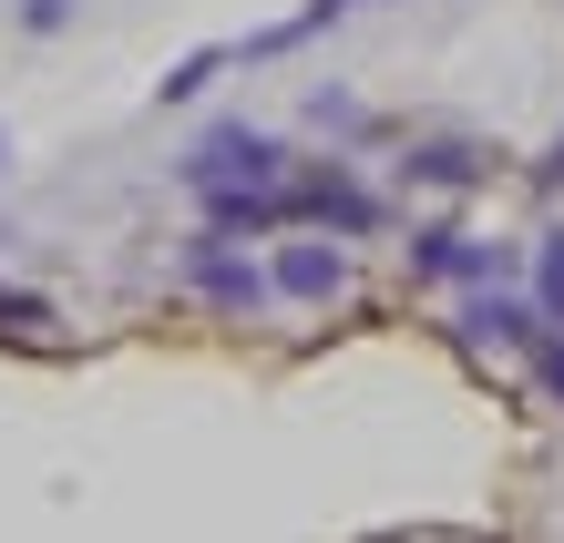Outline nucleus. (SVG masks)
I'll list each match as a JSON object with an SVG mask.
<instances>
[{"label": "nucleus", "mask_w": 564, "mask_h": 543, "mask_svg": "<svg viewBox=\"0 0 564 543\" xmlns=\"http://www.w3.org/2000/svg\"><path fill=\"white\" fill-rule=\"evenodd\" d=\"M0 164H11V133H0Z\"/></svg>", "instance_id": "15"}, {"label": "nucleus", "mask_w": 564, "mask_h": 543, "mask_svg": "<svg viewBox=\"0 0 564 543\" xmlns=\"http://www.w3.org/2000/svg\"><path fill=\"white\" fill-rule=\"evenodd\" d=\"M462 338H473V349H534L544 318L523 308V297H473V308H462Z\"/></svg>", "instance_id": "6"}, {"label": "nucleus", "mask_w": 564, "mask_h": 543, "mask_svg": "<svg viewBox=\"0 0 564 543\" xmlns=\"http://www.w3.org/2000/svg\"><path fill=\"white\" fill-rule=\"evenodd\" d=\"M473 175H482L473 144H421V154H411V185H442V195H452V185H473Z\"/></svg>", "instance_id": "7"}, {"label": "nucleus", "mask_w": 564, "mask_h": 543, "mask_svg": "<svg viewBox=\"0 0 564 543\" xmlns=\"http://www.w3.org/2000/svg\"><path fill=\"white\" fill-rule=\"evenodd\" d=\"M288 216H318L339 236H370L380 226V195L349 185V164H318V175H288Z\"/></svg>", "instance_id": "3"}, {"label": "nucleus", "mask_w": 564, "mask_h": 543, "mask_svg": "<svg viewBox=\"0 0 564 543\" xmlns=\"http://www.w3.org/2000/svg\"><path fill=\"white\" fill-rule=\"evenodd\" d=\"M175 175L195 185V195H226V185H288V144L268 123H216L206 144H195Z\"/></svg>", "instance_id": "1"}, {"label": "nucleus", "mask_w": 564, "mask_h": 543, "mask_svg": "<svg viewBox=\"0 0 564 543\" xmlns=\"http://www.w3.org/2000/svg\"><path fill=\"white\" fill-rule=\"evenodd\" d=\"M278 287L318 308V297H339V287H349V257H339V247H318V236H297V247H278Z\"/></svg>", "instance_id": "5"}, {"label": "nucleus", "mask_w": 564, "mask_h": 543, "mask_svg": "<svg viewBox=\"0 0 564 543\" xmlns=\"http://www.w3.org/2000/svg\"><path fill=\"white\" fill-rule=\"evenodd\" d=\"M73 21V0H21V31H62Z\"/></svg>", "instance_id": "12"}, {"label": "nucleus", "mask_w": 564, "mask_h": 543, "mask_svg": "<svg viewBox=\"0 0 564 543\" xmlns=\"http://www.w3.org/2000/svg\"><path fill=\"white\" fill-rule=\"evenodd\" d=\"M0 328H52V308L31 287H0Z\"/></svg>", "instance_id": "9"}, {"label": "nucleus", "mask_w": 564, "mask_h": 543, "mask_svg": "<svg viewBox=\"0 0 564 543\" xmlns=\"http://www.w3.org/2000/svg\"><path fill=\"white\" fill-rule=\"evenodd\" d=\"M185 278L206 287L216 308H237V318H257V308H268V278H257L247 257H226V236H216V226H206V236L185 247Z\"/></svg>", "instance_id": "4"}, {"label": "nucleus", "mask_w": 564, "mask_h": 543, "mask_svg": "<svg viewBox=\"0 0 564 543\" xmlns=\"http://www.w3.org/2000/svg\"><path fill=\"white\" fill-rule=\"evenodd\" d=\"M339 11H359V0H308V21H297V31H318V21H339Z\"/></svg>", "instance_id": "13"}, {"label": "nucleus", "mask_w": 564, "mask_h": 543, "mask_svg": "<svg viewBox=\"0 0 564 543\" xmlns=\"http://www.w3.org/2000/svg\"><path fill=\"white\" fill-rule=\"evenodd\" d=\"M534 175H544V185H564V133H554V154H544V164H534Z\"/></svg>", "instance_id": "14"}, {"label": "nucleus", "mask_w": 564, "mask_h": 543, "mask_svg": "<svg viewBox=\"0 0 564 543\" xmlns=\"http://www.w3.org/2000/svg\"><path fill=\"white\" fill-rule=\"evenodd\" d=\"M308 123H328V133H359V104H349V93H308Z\"/></svg>", "instance_id": "10"}, {"label": "nucleus", "mask_w": 564, "mask_h": 543, "mask_svg": "<svg viewBox=\"0 0 564 543\" xmlns=\"http://www.w3.org/2000/svg\"><path fill=\"white\" fill-rule=\"evenodd\" d=\"M216 62H226V52H195V62H185V73H175V83H164V104H195V93H206V83H216Z\"/></svg>", "instance_id": "8"}, {"label": "nucleus", "mask_w": 564, "mask_h": 543, "mask_svg": "<svg viewBox=\"0 0 564 543\" xmlns=\"http://www.w3.org/2000/svg\"><path fill=\"white\" fill-rule=\"evenodd\" d=\"M411 278H473V287H492V278H523V257L492 247V236H473V226H421L411 236Z\"/></svg>", "instance_id": "2"}, {"label": "nucleus", "mask_w": 564, "mask_h": 543, "mask_svg": "<svg viewBox=\"0 0 564 543\" xmlns=\"http://www.w3.org/2000/svg\"><path fill=\"white\" fill-rule=\"evenodd\" d=\"M534 359H544V390L564 400V318H554V338H534Z\"/></svg>", "instance_id": "11"}]
</instances>
